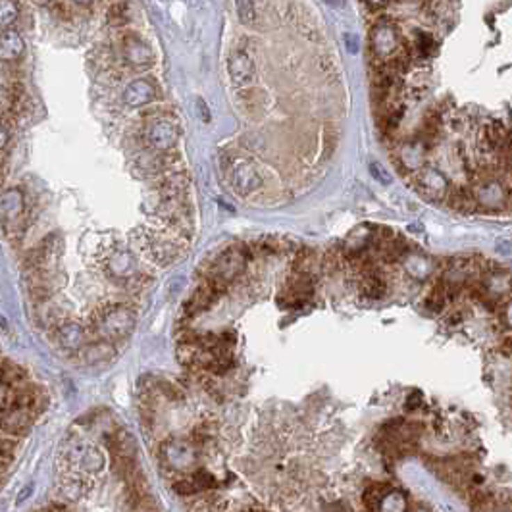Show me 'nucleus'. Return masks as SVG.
<instances>
[{
    "label": "nucleus",
    "instance_id": "nucleus-1",
    "mask_svg": "<svg viewBox=\"0 0 512 512\" xmlns=\"http://www.w3.org/2000/svg\"><path fill=\"white\" fill-rule=\"evenodd\" d=\"M135 312L124 305H110L93 318V333L97 339H104L110 343L124 341L131 335L135 328Z\"/></svg>",
    "mask_w": 512,
    "mask_h": 512
},
{
    "label": "nucleus",
    "instance_id": "nucleus-2",
    "mask_svg": "<svg viewBox=\"0 0 512 512\" xmlns=\"http://www.w3.org/2000/svg\"><path fill=\"white\" fill-rule=\"evenodd\" d=\"M160 461L170 474H191L197 468V447L189 439H170L160 447Z\"/></svg>",
    "mask_w": 512,
    "mask_h": 512
},
{
    "label": "nucleus",
    "instance_id": "nucleus-3",
    "mask_svg": "<svg viewBox=\"0 0 512 512\" xmlns=\"http://www.w3.org/2000/svg\"><path fill=\"white\" fill-rule=\"evenodd\" d=\"M247 260L248 258L243 253V245L227 248L212 262V266L205 272V278H216V280H222L230 285L245 270Z\"/></svg>",
    "mask_w": 512,
    "mask_h": 512
},
{
    "label": "nucleus",
    "instance_id": "nucleus-4",
    "mask_svg": "<svg viewBox=\"0 0 512 512\" xmlns=\"http://www.w3.org/2000/svg\"><path fill=\"white\" fill-rule=\"evenodd\" d=\"M227 177H230V183H232L233 189L237 191L239 195L255 193L262 185V175H260V172L250 162H247V160H232V166L227 170Z\"/></svg>",
    "mask_w": 512,
    "mask_h": 512
},
{
    "label": "nucleus",
    "instance_id": "nucleus-5",
    "mask_svg": "<svg viewBox=\"0 0 512 512\" xmlns=\"http://www.w3.org/2000/svg\"><path fill=\"white\" fill-rule=\"evenodd\" d=\"M177 139H179V127L174 120H168V118L154 120L145 131V141L157 150H170L177 143Z\"/></svg>",
    "mask_w": 512,
    "mask_h": 512
},
{
    "label": "nucleus",
    "instance_id": "nucleus-6",
    "mask_svg": "<svg viewBox=\"0 0 512 512\" xmlns=\"http://www.w3.org/2000/svg\"><path fill=\"white\" fill-rule=\"evenodd\" d=\"M33 414L24 408H8L4 406L0 410V431L10 435H25L31 428Z\"/></svg>",
    "mask_w": 512,
    "mask_h": 512
},
{
    "label": "nucleus",
    "instance_id": "nucleus-7",
    "mask_svg": "<svg viewBox=\"0 0 512 512\" xmlns=\"http://www.w3.org/2000/svg\"><path fill=\"white\" fill-rule=\"evenodd\" d=\"M89 333L77 322H62L56 328V341L62 349L66 351H81L87 345Z\"/></svg>",
    "mask_w": 512,
    "mask_h": 512
},
{
    "label": "nucleus",
    "instance_id": "nucleus-8",
    "mask_svg": "<svg viewBox=\"0 0 512 512\" xmlns=\"http://www.w3.org/2000/svg\"><path fill=\"white\" fill-rule=\"evenodd\" d=\"M227 74L235 85H239V87L248 85L255 79V62L250 60L247 52L237 50L227 60Z\"/></svg>",
    "mask_w": 512,
    "mask_h": 512
},
{
    "label": "nucleus",
    "instance_id": "nucleus-9",
    "mask_svg": "<svg viewBox=\"0 0 512 512\" xmlns=\"http://www.w3.org/2000/svg\"><path fill=\"white\" fill-rule=\"evenodd\" d=\"M124 58L133 67H149L154 64V54L149 45H145L139 37L133 35L124 39Z\"/></svg>",
    "mask_w": 512,
    "mask_h": 512
},
{
    "label": "nucleus",
    "instance_id": "nucleus-10",
    "mask_svg": "<svg viewBox=\"0 0 512 512\" xmlns=\"http://www.w3.org/2000/svg\"><path fill=\"white\" fill-rule=\"evenodd\" d=\"M416 182H418V191L422 195L430 198H443L449 191V183L443 175L435 172V170H424L416 174Z\"/></svg>",
    "mask_w": 512,
    "mask_h": 512
},
{
    "label": "nucleus",
    "instance_id": "nucleus-11",
    "mask_svg": "<svg viewBox=\"0 0 512 512\" xmlns=\"http://www.w3.org/2000/svg\"><path fill=\"white\" fill-rule=\"evenodd\" d=\"M154 95H157V89H154V85L149 79H135V81H131L125 87L124 102L127 106L139 108L152 102Z\"/></svg>",
    "mask_w": 512,
    "mask_h": 512
},
{
    "label": "nucleus",
    "instance_id": "nucleus-12",
    "mask_svg": "<svg viewBox=\"0 0 512 512\" xmlns=\"http://www.w3.org/2000/svg\"><path fill=\"white\" fill-rule=\"evenodd\" d=\"M0 212H2L6 227H14V225L22 222V214H24V197H22V193L17 189L8 191L0 200Z\"/></svg>",
    "mask_w": 512,
    "mask_h": 512
},
{
    "label": "nucleus",
    "instance_id": "nucleus-13",
    "mask_svg": "<svg viewBox=\"0 0 512 512\" xmlns=\"http://www.w3.org/2000/svg\"><path fill=\"white\" fill-rule=\"evenodd\" d=\"M25 50L22 35L14 29H6L0 33V62H16Z\"/></svg>",
    "mask_w": 512,
    "mask_h": 512
},
{
    "label": "nucleus",
    "instance_id": "nucleus-14",
    "mask_svg": "<svg viewBox=\"0 0 512 512\" xmlns=\"http://www.w3.org/2000/svg\"><path fill=\"white\" fill-rule=\"evenodd\" d=\"M83 360H87L89 364H97V362H106L112 356L116 355V349H114V343L110 341H104V339H97L89 343L79 351Z\"/></svg>",
    "mask_w": 512,
    "mask_h": 512
},
{
    "label": "nucleus",
    "instance_id": "nucleus-15",
    "mask_svg": "<svg viewBox=\"0 0 512 512\" xmlns=\"http://www.w3.org/2000/svg\"><path fill=\"white\" fill-rule=\"evenodd\" d=\"M216 298L218 297H216L214 293H212V291L208 289L207 285L202 283V285L195 291V295L189 298V303L185 305V316L191 318V316L198 314V312H205L207 308L212 306V303H214Z\"/></svg>",
    "mask_w": 512,
    "mask_h": 512
},
{
    "label": "nucleus",
    "instance_id": "nucleus-16",
    "mask_svg": "<svg viewBox=\"0 0 512 512\" xmlns=\"http://www.w3.org/2000/svg\"><path fill=\"white\" fill-rule=\"evenodd\" d=\"M360 291H362V295L366 298L380 301L387 293V283L381 278L380 272L366 273V275H362V281H360Z\"/></svg>",
    "mask_w": 512,
    "mask_h": 512
},
{
    "label": "nucleus",
    "instance_id": "nucleus-17",
    "mask_svg": "<svg viewBox=\"0 0 512 512\" xmlns=\"http://www.w3.org/2000/svg\"><path fill=\"white\" fill-rule=\"evenodd\" d=\"M108 449L112 451V454H124V456H135L137 453V447L135 441L125 430H118L114 433H110L106 439Z\"/></svg>",
    "mask_w": 512,
    "mask_h": 512
},
{
    "label": "nucleus",
    "instance_id": "nucleus-18",
    "mask_svg": "<svg viewBox=\"0 0 512 512\" xmlns=\"http://www.w3.org/2000/svg\"><path fill=\"white\" fill-rule=\"evenodd\" d=\"M445 197L447 205L451 208H456V210H472V207H476L474 195L464 187H449Z\"/></svg>",
    "mask_w": 512,
    "mask_h": 512
},
{
    "label": "nucleus",
    "instance_id": "nucleus-19",
    "mask_svg": "<svg viewBox=\"0 0 512 512\" xmlns=\"http://www.w3.org/2000/svg\"><path fill=\"white\" fill-rule=\"evenodd\" d=\"M77 464L81 466L83 470L99 472L104 464L102 454L95 449V447H77Z\"/></svg>",
    "mask_w": 512,
    "mask_h": 512
},
{
    "label": "nucleus",
    "instance_id": "nucleus-20",
    "mask_svg": "<svg viewBox=\"0 0 512 512\" xmlns=\"http://www.w3.org/2000/svg\"><path fill=\"white\" fill-rule=\"evenodd\" d=\"M27 380V374L19 366L10 362H0V385L4 387H17Z\"/></svg>",
    "mask_w": 512,
    "mask_h": 512
},
{
    "label": "nucleus",
    "instance_id": "nucleus-21",
    "mask_svg": "<svg viewBox=\"0 0 512 512\" xmlns=\"http://www.w3.org/2000/svg\"><path fill=\"white\" fill-rule=\"evenodd\" d=\"M447 301H449V287H447L445 281H439L438 285L431 289V293L428 295L426 298V306H428V310L430 312H441L443 308H445Z\"/></svg>",
    "mask_w": 512,
    "mask_h": 512
},
{
    "label": "nucleus",
    "instance_id": "nucleus-22",
    "mask_svg": "<svg viewBox=\"0 0 512 512\" xmlns=\"http://www.w3.org/2000/svg\"><path fill=\"white\" fill-rule=\"evenodd\" d=\"M391 488L385 486V483H372L368 486L366 491H364V504L368 511H374V509H380V503L385 499Z\"/></svg>",
    "mask_w": 512,
    "mask_h": 512
},
{
    "label": "nucleus",
    "instance_id": "nucleus-23",
    "mask_svg": "<svg viewBox=\"0 0 512 512\" xmlns=\"http://www.w3.org/2000/svg\"><path fill=\"white\" fill-rule=\"evenodd\" d=\"M108 270L116 273L118 278H129L131 275V258L125 253H116L108 260Z\"/></svg>",
    "mask_w": 512,
    "mask_h": 512
},
{
    "label": "nucleus",
    "instance_id": "nucleus-24",
    "mask_svg": "<svg viewBox=\"0 0 512 512\" xmlns=\"http://www.w3.org/2000/svg\"><path fill=\"white\" fill-rule=\"evenodd\" d=\"M509 135H511V131H506L504 125L499 124V122H493V124L486 129V139H488L489 147L493 150H497V152L503 149L504 141H506Z\"/></svg>",
    "mask_w": 512,
    "mask_h": 512
},
{
    "label": "nucleus",
    "instance_id": "nucleus-25",
    "mask_svg": "<svg viewBox=\"0 0 512 512\" xmlns=\"http://www.w3.org/2000/svg\"><path fill=\"white\" fill-rule=\"evenodd\" d=\"M414 50L422 58H430L435 54V39L430 33H416L414 37Z\"/></svg>",
    "mask_w": 512,
    "mask_h": 512
},
{
    "label": "nucleus",
    "instance_id": "nucleus-26",
    "mask_svg": "<svg viewBox=\"0 0 512 512\" xmlns=\"http://www.w3.org/2000/svg\"><path fill=\"white\" fill-rule=\"evenodd\" d=\"M17 4L14 0H0V29H8L17 19Z\"/></svg>",
    "mask_w": 512,
    "mask_h": 512
},
{
    "label": "nucleus",
    "instance_id": "nucleus-27",
    "mask_svg": "<svg viewBox=\"0 0 512 512\" xmlns=\"http://www.w3.org/2000/svg\"><path fill=\"white\" fill-rule=\"evenodd\" d=\"M235 10H237V16H239L241 24H253L256 19L255 4L253 0H235Z\"/></svg>",
    "mask_w": 512,
    "mask_h": 512
},
{
    "label": "nucleus",
    "instance_id": "nucleus-28",
    "mask_svg": "<svg viewBox=\"0 0 512 512\" xmlns=\"http://www.w3.org/2000/svg\"><path fill=\"white\" fill-rule=\"evenodd\" d=\"M314 266V253L312 250H301L295 258V272L310 273V268Z\"/></svg>",
    "mask_w": 512,
    "mask_h": 512
},
{
    "label": "nucleus",
    "instance_id": "nucleus-29",
    "mask_svg": "<svg viewBox=\"0 0 512 512\" xmlns=\"http://www.w3.org/2000/svg\"><path fill=\"white\" fill-rule=\"evenodd\" d=\"M125 19H127V6L125 4H116L110 10V22L112 24H124Z\"/></svg>",
    "mask_w": 512,
    "mask_h": 512
},
{
    "label": "nucleus",
    "instance_id": "nucleus-30",
    "mask_svg": "<svg viewBox=\"0 0 512 512\" xmlns=\"http://www.w3.org/2000/svg\"><path fill=\"white\" fill-rule=\"evenodd\" d=\"M420 403H422V393L416 391V393H413V395L408 397V403H406V405H408L410 410H414V408H418V406H420Z\"/></svg>",
    "mask_w": 512,
    "mask_h": 512
},
{
    "label": "nucleus",
    "instance_id": "nucleus-31",
    "mask_svg": "<svg viewBox=\"0 0 512 512\" xmlns=\"http://www.w3.org/2000/svg\"><path fill=\"white\" fill-rule=\"evenodd\" d=\"M8 143V131H6V127L0 124V150L4 149V145Z\"/></svg>",
    "mask_w": 512,
    "mask_h": 512
},
{
    "label": "nucleus",
    "instance_id": "nucleus-32",
    "mask_svg": "<svg viewBox=\"0 0 512 512\" xmlns=\"http://www.w3.org/2000/svg\"><path fill=\"white\" fill-rule=\"evenodd\" d=\"M72 2H75V4H81V6H85V4H89L91 0H72Z\"/></svg>",
    "mask_w": 512,
    "mask_h": 512
},
{
    "label": "nucleus",
    "instance_id": "nucleus-33",
    "mask_svg": "<svg viewBox=\"0 0 512 512\" xmlns=\"http://www.w3.org/2000/svg\"><path fill=\"white\" fill-rule=\"evenodd\" d=\"M395 2H403V0H395Z\"/></svg>",
    "mask_w": 512,
    "mask_h": 512
}]
</instances>
